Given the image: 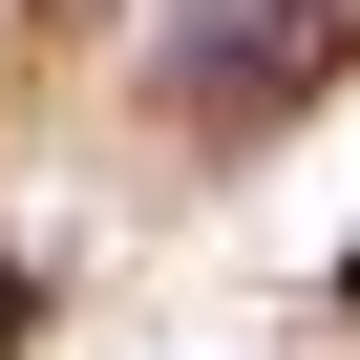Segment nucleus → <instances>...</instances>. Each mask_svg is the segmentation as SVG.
<instances>
[{
	"label": "nucleus",
	"mask_w": 360,
	"mask_h": 360,
	"mask_svg": "<svg viewBox=\"0 0 360 360\" xmlns=\"http://www.w3.org/2000/svg\"><path fill=\"white\" fill-rule=\"evenodd\" d=\"M169 64H191V106H297L360 64V0H169Z\"/></svg>",
	"instance_id": "f257e3e1"
},
{
	"label": "nucleus",
	"mask_w": 360,
	"mask_h": 360,
	"mask_svg": "<svg viewBox=\"0 0 360 360\" xmlns=\"http://www.w3.org/2000/svg\"><path fill=\"white\" fill-rule=\"evenodd\" d=\"M22 318H43V276H22V255H0V360H22Z\"/></svg>",
	"instance_id": "f03ea898"
},
{
	"label": "nucleus",
	"mask_w": 360,
	"mask_h": 360,
	"mask_svg": "<svg viewBox=\"0 0 360 360\" xmlns=\"http://www.w3.org/2000/svg\"><path fill=\"white\" fill-rule=\"evenodd\" d=\"M0 22H43V0H0Z\"/></svg>",
	"instance_id": "7ed1b4c3"
},
{
	"label": "nucleus",
	"mask_w": 360,
	"mask_h": 360,
	"mask_svg": "<svg viewBox=\"0 0 360 360\" xmlns=\"http://www.w3.org/2000/svg\"><path fill=\"white\" fill-rule=\"evenodd\" d=\"M339 297H360V255H339Z\"/></svg>",
	"instance_id": "20e7f679"
}]
</instances>
